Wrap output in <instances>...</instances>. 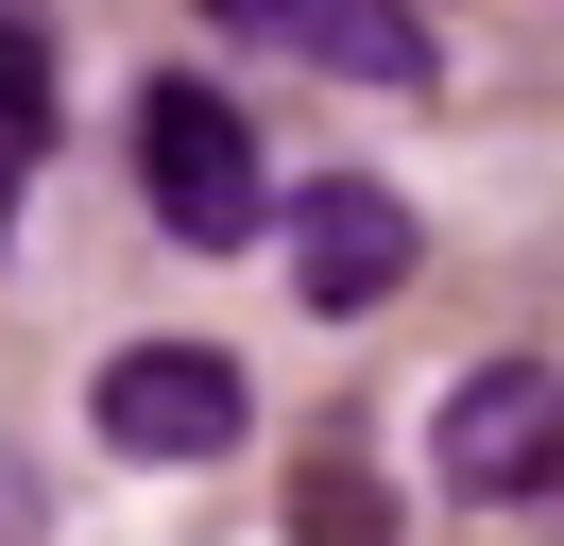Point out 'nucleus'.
I'll list each match as a JSON object with an SVG mask.
<instances>
[{"label": "nucleus", "instance_id": "f257e3e1", "mask_svg": "<svg viewBox=\"0 0 564 546\" xmlns=\"http://www.w3.org/2000/svg\"><path fill=\"white\" fill-rule=\"evenodd\" d=\"M138 188H154V222H172V239H206V256L274 222L257 120H240L223 86H188V68H172V86H138Z\"/></svg>", "mask_w": 564, "mask_h": 546}, {"label": "nucleus", "instance_id": "f03ea898", "mask_svg": "<svg viewBox=\"0 0 564 546\" xmlns=\"http://www.w3.org/2000/svg\"><path fill=\"white\" fill-rule=\"evenodd\" d=\"M240 359H223V341H120L104 359V393H86V427L120 444V461H223V444H240Z\"/></svg>", "mask_w": 564, "mask_h": 546}, {"label": "nucleus", "instance_id": "7ed1b4c3", "mask_svg": "<svg viewBox=\"0 0 564 546\" xmlns=\"http://www.w3.org/2000/svg\"><path fill=\"white\" fill-rule=\"evenodd\" d=\"M411 256H427V239H411V205H393L377 171H325V188L291 205V273H308L325 325H343V307H393V291H411Z\"/></svg>", "mask_w": 564, "mask_h": 546}, {"label": "nucleus", "instance_id": "20e7f679", "mask_svg": "<svg viewBox=\"0 0 564 546\" xmlns=\"http://www.w3.org/2000/svg\"><path fill=\"white\" fill-rule=\"evenodd\" d=\"M547 461H564V375L547 359H479L445 393V478L462 495H530Z\"/></svg>", "mask_w": 564, "mask_h": 546}, {"label": "nucleus", "instance_id": "39448f33", "mask_svg": "<svg viewBox=\"0 0 564 546\" xmlns=\"http://www.w3.org/2000/svg\"><path fill=\"white\" fill-rule=\"evenodd\" d=\"M206 18L291 52V68H343V86H427V18L411 0H206Z\"/></svg>", "mask_w": 564, "mask_h": 546}, {"label": "nucleus", "instance_id": "423d86ee", "mask_svg": "<svg viewBox=\"0 0 564 546\" xmlns=\"http://www.w3.org/2000/svg\"><path fill=\"white\" fill-rule=\"evenodd\" d=\"M291 546H393V478L359 461V444H308V478H291Z\"/></svg>", "mask_w": 564, "mask_h": 546}, {"label": "nucleus", "instance_id": "0eeeda50", "mask_svg": "<svg viewBox=\"0 0 564 546\" xmlns=\"http://www.w3.org/2000/svg\"><path fill=\"white\" fill-rule=\"evenodd\" d=\"M35 120H52V34L0 18V136H35Z\"/></svg>", "mask_w": 564, "mask_h": 546}, {"label": "nucleus", "instance_id": "6e6552de", "mask_svg": "<svg viewBox=\"0 0 564 546\" xmlns=\"http://www.w3.org/2000/svg\"><path fill=\"white\" fill-rule=\"evenodd\" d=\"M530 495H547V512H564V461H547V478H530Z\"/></svg>", "mask_w": 564, "mask_h": 546}]
</instances>
